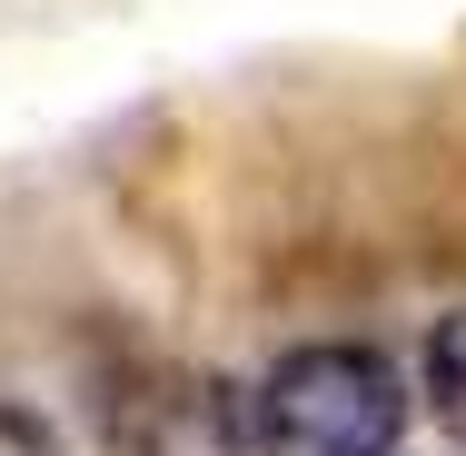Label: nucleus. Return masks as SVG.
Segmentation results:
<instances>
[{
    "label": "nucleus",
    "mask_w": 466,
    "mask_h": 456,
    "mask_svg": "<svg viewBox=\"0 0 466 456\" xmlns=\"http://www.w3.org/2000/svg\"><path fill=\"white\" fill-rule=\"evenodd\" d=\"M397 437H407V377L358 338L288 348L248 397L258 456H397Z\"/></svg>",
    "instance_id": "f257e3e1"
},
{
    "label": "nucleus",
    "mask_w": 466,
    "mask_h": 456,
    "mask_svg": "<svg viewBox=\"0 0 466 456\" xmlns=\"http://www.w3.org/2000/svg\"><path fill=\"white\" fill-rule=\"evenodd\" d=\"M417 387H427L437 427H457V437H466V308H457V318H437V338H427V358H417Z\"/></svg>",
    "instance_id": "f03ea898"
}]
</instances>
